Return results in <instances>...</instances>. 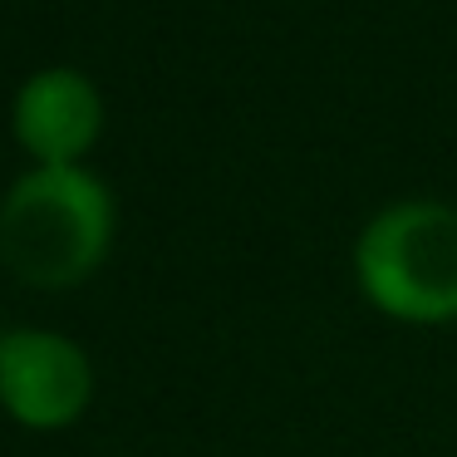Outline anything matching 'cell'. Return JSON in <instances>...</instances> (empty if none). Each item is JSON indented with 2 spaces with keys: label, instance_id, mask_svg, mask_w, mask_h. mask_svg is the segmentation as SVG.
Returning a JSON list of instances; mask_svg holds the SVG:
<instances>
[{
  "label": "cell",
  "instance_id": "obj_4",
  "mask_svg": "<svg viewBox=\"0 0 457 457\" xmlns=\"http://www.w3.org/2000/svg\"><path fill=\"white\" fill-rule=\"evenodd\" d=\"M11 129L35 168H84V153L104 133V94L89 74L64 64L35 70L15 94Z\"/></svg>",
  "mask_w": 457,
  "mask_h": 457
},
{
  "label": "cell",
  "instance_id": "obj_2",
  "mask_svg": "<svg viewBox=\"0 0 457 457\" xmlns=\"http://www.w3.org/2000/svg\"><path fill=\"white\" fill-rule=\"evenodd\" d=\"M354 276L369 305L408 325L457 320V207L394 202L354 241Z\"/></svg>",
  "mask_w": 457,
  "mask_h": 457
},
{
  "label": "cell",
  "instance_id": "obj_1",
  "mask_svg": "<svg viewBox=\"0 0 457 457\" xmlns=\"http://www.w3.org/2000/svg\"><path fill=\"white\" fill-rule=\"evenodd\" d=\"M113 197L89 168H30L0 197V266L21 286L64 290L99 270Z\"/></svg>",
  "mask_w": 457,
  "mask_h": 457
},
{
  "label": "cell",
  "instance_id": "obj_3",
  "mask_svg": "<svg viewBox=\"0 0 457 457\" xmlns=\"http://www.w3.org/2000/svg\"><path fill=\"white\" fill-rule=\"evenodd\" d=\"M94 398V369L74 339L54 329L0 335V408L25 428H70Z\"/></svg>",
  "mask_w": 457,
  "mask_h": 457
}]
</instances>
